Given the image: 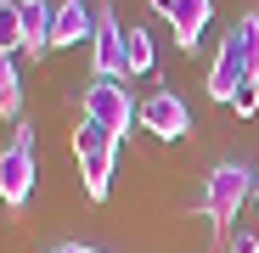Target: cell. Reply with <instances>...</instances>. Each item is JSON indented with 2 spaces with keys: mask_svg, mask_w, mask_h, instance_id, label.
Returning a JSON list of instances; mask_svg holds the SVG:
<instances>
[{
  "mask_svg": "<svg viewBox=\"0 0 259 253\" xmlns=\"http://www.w3.org/2000/svg\"><path fill=\"white\" fill-rule=\"evenodd\" d=\"M73 163H79L84 197H91V203H107L113 175H118V135L96 130L91 118H79V130H73Z\"/></svg>",
  "mask_w": 259,
  "mask_h": 253,
  "instance_id": "obj_1",
  "label": "cell"
},
{
  "mask_svg": "<svg viewBox=\"0 0 259 253\" xmlns=\"http://www.w3.org/2000/svg\"><path fill=\"white\" fill-rule=\"evenodd\" d=\"M253 180H259V175H253L248 163H237V158H226V163L208 169V180H203V220H208V236H220V231L237 220V208L248 203Z\"/></svg>",
  "mask_w": 259,
  "mask_h": 253,
  "instance_id": "obj_2",
  "label": "cell"
},
{
  "mask_svg": "<svg viewBox=\"0 0 259 253\" xmlns=\"http://www.w3.org/2000/svg\"><path fill=\"white\" fill-rule=\"evenodd\" d=\"M79 118H91L96 130H107V135L124 141V130L141 118V102H130L124 79H91L84 96H79Z\"/></svg>",
  "mask_w": 259,
  "mask_h": 253,
  "instance_id": "obj_3",
  "label": "cell"
},
{
  "mask_svg": "<svg viewBox=\"0 0 259 253\" xmlns=\"http://www.w3.org/2000/svg\"><path fill=\"white\" fill-rule=\"evenodd\" d=\"M28 197H34V130L17 124L12 141L0 146V203L28 208Z\"/></svg>",
  "mask_w": 259,
  "mask_h": 253,
  "instance_id": "obj_4",
  "label": "cell"
},
{
  "mask_svg": "<svg viewBox=\"0 0 259 253\" xmlns=\"http://www.w3.org/2000/svg\"><path fill=\"white\" fill-rule=\"evenodd\" d=\"M91 68H96V79H130V73H124V34H118V12H113V0H102V6H96Z\"/></svg>",
  "mask_w": 259,
  "mask_h": 253,
  "instance_id": "obj_5",
  "label": "cell"
},
{
  "mask_svg": "<svg viewBox=\"0 0 259 253\" xmlns=\"http://www.w3.org/2000/svg\"><path fill=\"white\" fill-rule=\"evenodd\" d=\"M141 130H152L158 141H181L192 130V107L175 96V90H152L141 102Z\"/></svg>",
  "mask_w": 259,
  "mask_h": 253,
  "instance_id": "obj_6",
  "label": "cell"
},
{
  "mask_svg": "<svg viewBox=\"0 0 259 253\" xmlns=\"http://www.w3.org/2000/svg\"><path fill=\"white\" fill-rule=\"evenodd\" d=\"M248 84V68H242V51H237V39H220V51H214V62H208V102H226L231 107V96Z\"/></svg>",
  "mask_w": 259,
  "mask_h": 253,
  "instance_id": "obj_7",
  "label": "cell"
},
{
  "mask_svg": "<svg viewBox=\"0 0 259 253\" xmlns=\"http://www.w3.org/2000/svg\"><path fill=\"white\" fill-rule=\"evenodd\" d=\"M208 17H214V0H169V12H163V23H169V34H175L181 51H197Z\"/></svg>",
  "mask_w": 259,
  "mask_h": 253,
  "instance_id": "obj_8",
  "label": "cell"
},
{
  "mask_svg": "<svg viewBox=\"0 0 259 253\" xmlns=\"http://www.w3.org/2000/svg\"><path fill=\"white\" fill-rule=\"evenodd\" d=\"M51 23H57L51 0H23V51H28V62L51 51Z\"/></svg>",
  "mask_w": 259,
  "mask_h": 253,
  "instance_id": "obj_9",
  "label": "cell"
},
{
  "mask_svg": "<svg viewBox=\"0 0 259 253\" xmlns=\"http://www.w3.org/2000/svg\"><path fill=\"white\" fill-rule=\"evenodd\" d=\"M91 34H96V12L84 0H62L57 23H51V45H73V39H91Z\"/></svg>",
  "mask_w": 259,
  "mask_h": 253,
  "instance_id": "obj_10",
  "label": "cell"
},
{
  "mask_svg": "<svg viewBox=\"0 0 259 253\" xmlns=\"http://www.w3.org/2000/svg\"><path fill=\"white\" fill-rule=\"evenodd\" d=\"M231 39H237V51H242L248 79L259 84V17H253V12H242V17H237V28H231Z\"/></svg>",
  "mask_w": 259,
  "mask_h": 253,
  "instance_id": "obj_11",
  "label": "cell"
},
{
  "mask_svg": "<svg viewBox=\"0 0 259 253\" xmlns=\"http://www.w3.org/2000/svg\"><path fill=\"white\" fill-rule=\"evenodd\" d=\"M158 51H152V34L147 28H124V73H152Z\"/></svg>",
  "mask_w": 259,
  "mask_h": 253,
  "instance_id": "obj_12",
  "label": "cell"
},
{
  "mask_svg": "<svg viewBox=\"0 0 259 253\" xmlns=\"http://www.w3.org/2000/svg\"><path fill=\"white\" fill-rule=\"evenodd\" d=\"M23 107V79H17V57L0 51V118H17Z\"/></svg>",
  "mask_w": 259,
  "mask_h": 253,
  "instance_id": "obj_13",
  "label": "cell"
},
{
  "mask_svg": "<svg viewBox=\"0 0 259 253\" xmlns=\"http://www.w3.org/2000/svg\"><path fill=\"white\" fill-rule=\"evenodd\" d=\"M0 51L6 57L23 51V0H0Z\"/></svg>",
  "mask_w": 259,
  "mask_h": 253,
  "instance_id": "obj_14",
  "label": "cell"
},
{
  "mask_svg": "<svg viewBox=\"0 0 259 253\" xmlns=\"http://www.w3.org/2000/svg\"><path fill=\"white\" fill-rule=\"evenodd\" d=\"M231 113H237V118H259V84H253V79L231 96Z\"/></svg>",
  "mask_w": 259,
  "mask_h": 253,
  "instance_id": "obj_15",
  "label": "cell"
},
{
  "mask_svg": "<svg viewBox=\"0 0 259 253\" xmlns=\"http://www.w3.org/2000/svg\"><path fill=\"white\" fill-rule=\"evenodd\" d=\"M46 253H102V247H91V242H51Z\"/></svg>",
  "mask_w": 259,
  "mask_h": 253,
  "instance_id": "obj_16",
  "label": "cell"
},
{
  "mask_svg": "<svg viewBox=\"0 0 259 253\" xmlns=\"http://www.w3.org/2000/svg\"><path fill=\"white\" fill-rule=\"evenodd\" d=\"M231 253H259V236H237V242H231Z\"/></svg>",
  "mask_w": 259,
  "mask_h": 253,
  "instance_id": "obj_17",
  "label": "cell"
},
{
  "mask_svg": "<svg viewBox=\"0 0 259 253\" xmlns=\"http://www.w3.org/2000/svg\"><path fill=\"white\" fill-rule=\"evenodd\" d=\"M152 6H158V12H169V0H152Z\"/></svg>",
  "mask_w": 259,
  "mask_h": 253,
  "instance_id": "obj_18",
  "label": "cell"
},
{
  "mask_svg": "<svg viewBox=\"0 0 259 253\" xmlns=\"http://www.w3.org/2000/svg\"><path fill=\"white\" fill-rule=\"evenodd\" d=\"M253 191H259V180H253Z\"/></svg>",
  "mask_w": 259,
  "mask_h": 253,
  "instance_id": "obj_19",
  "label": "cell"
}]
</instances>
